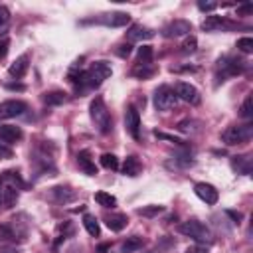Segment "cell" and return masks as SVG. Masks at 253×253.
<instances>
[{"mask_svg": "<svg viewBox=\"0 0 253 253\" xmlns=\"http://www.w3.org/2000/svg\"><path fill=\"white\" fill-rule=\"evenodd\" d=\"M16 202H18V188H14V186H2V206L4 208H14L16 206Z\"/></svg>", "mask_w": 253, "mask_h": 253, "instance_id": "obj_21", "label": "cell"}, {"mask_svg": "<svg viewBox=\"0 0 253 253\" xmlns=\"http://www.w3.org/2000/svg\"><path fill=\"white\" fill-rule=\"evenodd\" d=\"M125 128L134 140L140 138V115H138L136 107H132V105H128L125 111Z\"/></svg>", "mask_w": 253, "mask_h": 253, "instance_id": "obj_8", "label": "cell"}, {"mask_svg": "<svg viewBox=\"0 0 253 253\" xmlns=\"http://www.w3.org/2000/svg\"><path fill=\"white\" fill-rule=\"evenodd\" d=\"M162 210H164L162 206H144V208H138L136 213H138V215H144V217H154V215H158Z\"/></svg>", "mask_w": 253, "mask_h": 253, "instance_id": "obj_32", "label": "cell"}, {"mask_svg": "<svg viewBox=\"0 0 253 253\" xmlns=\"http://www.w3.org/2000/svg\"><path fill=\"white\" fill-rule=\"evenodd\" d=\"M196 47H198V40L194 36H188L184 40V43H182V53H194Z\"/></svg>", "mask_w": 253, "mask_h": 253, "instance_id": "obj_33", "label": "cell"}, {"mask_svg": "<svg viewBox=\"0 0 253 253\" xmlns=\"http://www.w3.org/2000/svg\"><path fill=\"white\" fill-rule=\"evenodd\" d=\"M243 69H245V61H241V59H237V57L225 55V57H221V59L217 61V73H221V81H223L225 77H231V75L241 73Z\"/></svg>", "mask_w": 253, "mask_h": 253, "instance_id": "obj_6", "label": "cell"}, {"mask_svg": "<svg viewBox=\"0 0 253 253\" xmlns=\"http://www.w3.org/2000/svg\"><path fill=\"white\" fill-rule=\"evenodd\" d=\"M241 113V117L243 119H251L253 117V95H247L245 97V101H243V105H241V109H239Z\"/></svg>", "mask_w": 253, "mask_h": 253, "instance_id": "obj_31", "label": "cell"}, {"mask_svg": "<svg viewBox=\"0 0 253 253\" xmlns=\"http://www.w3.org/2000/svg\"><path fill=\"white\" fill-rule=\"evenodd\" d=\"M8 45H10L8 40H0V57H4L8 53Z\"/></svg>", "mask_w": 253, "mask_h": 253, "instance_id": "obj_40", "label": "cell"}, {"mask_svg": "<svg viewBox=\"0 0 253 253\" xmlns=\"http://www.w3.org/2000/svg\"><path fill=\"white\" fill-rule=\"evenodd\" d=\"M140 247H142V239L138 235H132V237H126V241H123L121 253H136Z\"/></svg>", "mask_w": 253, "mask_h": 253, "instance_id": "obj_24", "label": "cell"}, {"mask_svg": "<svg viewBox=\"0 0 253 253\" xmlns=\"http://www.w3.org/2000/svg\"><path fill=\"white\" fill-rule=\"evenodd\" d=\"M28 67H30V57L24 53V55H20V57L8 67V73H10L12 77H24L26 71H28Z\"/></svg>", "mask_w": 253, "mask_h": 253, "instance_id": "obj_18", "label": "cell"}, {"mask_svg": "<svg viewBox=\"0 0 253 253\" xmlns=\"http://www.w3.org/2000/svg\"><path fill=\"white\" fill-rule=\"evenodd\" d=\"M251 136H253V126H251V125H241V126H227V128L221 132V140H223V144H227V146H233V144H241V142H247Z\"/></svg>", "mask_w": 253, "mask_h": 253, "instance_id": "obj_4", "label": "cell"}, {"mask_svg": "<svg viewBox=\"0 0 253 253\" xmlns=\"http://www.w3.org/2000/svg\"><path fill=\"white\" fill-rule=\"evenodd\" d=\"M105 223H107V227H109L111 231H123V229L126 227L128 219H126L125 213H111V215L105 217Z\"/></svg>", "mask_w": 253, "mask_h": 253, "instance_id": "obj_19", "label": "cell"}, {"mask_svg": "<svg viewBox=\"0 0 253 253\" xmlns=\"http://www.w3.org/2000/svg\"><path fill=\"white\" fill-rule=\"evenodd\" d=\"M83 225H85V229H87V233H89L91 237H99L101 227H99V221H97L95 215L85 213V215H83Z\"/></svg>", "mask_w": 253, "mask_h": 253, "instance_id": "obj_23", "label": "cell"}, {"mask_svg": "<svg viewBox=\"0 0 253 253\" xmlns=\"http://www.w3.org/2000/svg\"><path fill=\"white\" fill-rule=\"evenodd\" d=\"M51 194H53L55 202H59V204H67V202L75 200V192L67 186H55V188H51Z\"/></svg>", "mask_w": 253, "mask_h": 253, "instance_id": "obj_20", "label": "cell"}, {"mask_svg": "<svg viewBox=\"0 0 253 253\" xmlns=\"http://www.w3.org/2000/svg\"><path fill=\"white\" fill-rule=\"evenodd\" d=\"M154 38V30L142 26V24H134L128 28L126 32V40L128 42H146V40H152Z\"/></svg>", "mask_w": 253, "mask_h": 253, "instance_id": "obj_13", "label": "cell"}, {"mask_svg": "<svg viewBox=\"0 0 253 253\" xmlns=\"http://www.w3.org/2000/svg\"><path fill=\"white\" fill-rule=\"evenodd\" d=\"M154 73H156V65H154V63H150V65H138V63H136V67L132 69V75L138 77V79H148V77H152Z\"/></svg>", "mask_w": 253, "mask_h": 253, "instance_id": "obj_25", "label": "cell"}, {"mask_svg": "<svg viewBox=\"0 0 253 253\" xmlns=\"http://www.w3.org/2000/svg\"><path fill=\"white\" fill-rule=\"evenodd\" d=\"M95 202L103 208H115L117 206V198L107 194V192H95Z\"/></svg>", "mask_w": 253, "mask_h": 253, "instance_id": "obj_27", "label": "cell"}, {"mask_svg": "<svg viewBox=\"0 0 253 253\" xmlns=\"http://www.w3.org/2000/svg\"><path fill=\"white\" fill-rule=\"evenodd\" d=\"M12 156H14V152L10 148H6V146L0 144V158H12Z\"/></svg>", "mask_w": 253, "mask_h": 253, "instance_id": "obj_39", "label": "cell"}, {"mask_svg": "<svg viewBox=\"0 0 253 253\" xmlns=\"http://www.w3.org/2000/svg\"><path fill=\"white\" fill-rule=\"evenodd\" d=\"M6 89H10V91H24L26 87H24L22 83H8V85H6Z\"/></svg>", "mask_w": 253, "mask_h": 253, "instance_id": "obj_42", "label": "cell"}, {"mask_svg": "<svg viewBox=\"0 0 253 253\" xmlns=\"http://www.w3.org/2000/svg\"><path fill=\"white\" fill-rule=\"evenodd\" d=\"M152 57H154V51H152L150 45L138 47V65H150L152 63Z\"/></svg>", "mask_w": 253, "mask_h": 253, "instance_id": "obj_28", "label": "cell"}, {"mask_svg": "<svg viewBox=\"0 0 253 253\" xmlns=\"http://www.w3.org/2000/svg\"><path fill=\"white\" fill-rule=\"evenodd\" d=\"M24 132L20 126L16 125H0V140H4L6 144H16L18 140H22Z\"/></svg>", "mask_w": 253, "mask_h": 253, "instance_id": "obj_14", "label": "cell"}, {"mask_svg": "<svg viewBox=\"0 0 253 253\" xmlns=\"http://www.w3.org/2000/svg\"><path fill=\"white\" fill-rule=\"evenodd\" d=\"M152 103L156 107V111H172L176 105H178V97L174 93L172 87L168 85H162L154 91V97H152Z\"/></svg>", "mask_w": 253, "mask_h": 253, "instance_id": "obj_5", "label": "cell"}, {"mask_svg": "<svg viewBox=\"0 0 253 253\" xmlns=\"http://www.w3.org/2000/svg\"><path fill=\"white\" fill-rule=\"evenodd\" d=\"M178 231L186 237H192L194 241L198 243H204V245H211L213 243V233L210 231V227L198 219H188L184 223L178 225Z\"/></svg>", "mask_w": 253, "mask_h": 253, "instance_id": "obj_1", "label": "cell"}, {"mask_svg": "<svg viewBox=\"0 0 253 253\" xmlns=\"http://www.w3.org/2000/svg\"><path fill=\"white\" fill-rule=\"evenodd\" d=\"M107 249H109V245H101V247H99V253H105Z\"/></svg>", "mask_w": 253, "mask_h": 253, "instance_id": "obj_45", "label": "cell"}, {"mask_svg": "<svg viewBox=\"0 0 253 253\" xmlns=\"http://www.w3.org/2000/svg\"><path fill=\"white\" fill-rule=\"evenodd\" d=\"M0 204H2V182H0Z\"/></svg>", "mask_w": 253, "mask_h": 253, "instance_id": "obj_46", "label": "cell"}, {"mask_svg": "<svg viewBox=\"0 0 253 253\" xmlns=\"http://www.w3.org/2000/svg\"><path fill=\"white\" fill-rule=\"evenodd\" d=\"M186 253H208V249L202 247V245H194V247H188Z\"/></svg>", "mask_w": 253, "mask_h": 253, "instance_id": "obj_41", "label": "cell"}, {"mask_svg": "<svg viewBox=\"0 0 253 253\" xmlns=\"http://www.w3.org/2000/svg\"><path fill=\"white\" fill-rule=\"evenodd\" d=\"M178 101H184V103H190V105H198L200 103V91L192 85V83H186V81H178L176 83V89H174Z\"/></svg>", "mask_w": 253, "mask_h": 253, "instance_id": "obj_7", "label": "cell"}, {"mask_svg": "<svg viewBox=\"0 0 253 253\" xmlns=\"http://www.w3.org/2000/svg\"><path fill=\"white\" fill-rule=\"evenodd\" d=\"M154 136H156V138H164V140H168V142H174V144H178V146L184 144V140H180V138H176V136H172V134H166V132L154 130Z\"/></svg>", "mask_w": 253, "mask_h": 253, "instance_id": "obj_35", "label": "cell"}, {"mask_svg": "<svg viewBox=\"0 0 253 253\" xmlns=\"http://www.w3.org/2000/svg\"><path fill=\"white\" fill-rule=\"evenodd\" d=\"M130 51H132L130 43H121V45H119V49H117V53H119L121 57H128V55H130Z\"/></svg>", "mask_w": 253, "mask_h": 253, "instance_id": "obj_37", "label": "cell"}, {"mask_svg": "<svg viewBox=\"0 0 253 253\" xmlns=\"http://www.w3.org/2000/svg\"><path fill=\"white\" fill-rule=\"evenodd\" d=\"M231 166L239 174H249L251 172V158L249 156H233L231 158Z\"/></svg>", "mask_w": 253, "mask_h": 253, "instance_id": "obj_22", "label": "cell"}, {"mask_svg": "<svg viewBox=\"0 0 253 253\" xmlns=\"http://www.w3.org/2000/svg\"><path fill=\"white\" fill-rule=\"evenodd\" d=\"M26 109H28V105H26L24 101H16V99L2 101V103H0V119H14V117H20Z\"/></svg>", "mask_w": 253, "mask_h": 253, "instance_id": "obj_10", "label": "cell"}, {"mask_svg": "<svg viewBox=\"0 0 253 253\" xmlns=\"http://www.w3.org/2000/svg\"><path fill=\"white\" fill-rule=\"evenodd\" d=\"M101 166L107 168V170H119V158H117L115 154L105 152V154L101 156Z\"/></svg>", "mask_w": 253, "mask_h": 253, "instance_id": "obj_29", "label": "cell"}, {"mask_svg": "<svg viewBox=\"0 0 253 253\" xmlns=\"http://www.w3.org/2000/svg\"><path fill=\"white\" fill-rule=\"evenodd\" d=\"M0 253H20V249H18V247H14V245H6V247H2V249H0Z\"/></svg>", "mask_w": 253, "mask_h": 253, "instance_id": "obj_44", "label": "cell"}, {"mask_svg": "<svg viewBox=\"0 0 253 253\" xmlns=\"http://www.w3.org/2000/svg\"><path fill=\"white\" fill-rule=\"evenodd\" d=\"M123 174L125 176H130V178H134V176H138L140 172H142V162L138 160V156H134V154H130V156H126L125 158V162H123Z\"/></svg>", "mask_w": 253, "mask_h": 253, "instance_id": "obj_16", "label": "cell"}, {"mask_svg": "<svg viewBox=\"0 0 253 253\" xmlns=\"http://www.w3.org/2000/svg\"><path fill=\"white\" fill-rule=\"evenodd\" d=\"M43 103L45 105H61V103H65V93L63 91H47V93H43Z\"/></svg>", "mask_w": 253, "mask_h": 253, "instance_id": "obj_26", "label": "cell"}, {"mask_svg": "<svg viewBox=\"0 0 253 253\" xmlns=\"http://www.w3.org/2000/svg\"><path fill=\"white\" fill-rule=\"evenodd\" d=\"M77 164H79V168H81L87 176H95V174H97V166H95V162H93L89 150H81V152L77 154Z\"/></svg>", "mask_w": 253, "mask_h": 253, "instance_id": "obj_17", "label": "cell"}, {"mask_svg": "<svg viewBox=\"0 0 253 253\" xmlns=\"http://www.w3.org/2000/svg\"><path fill=\"white\" fill-rule=\"evenodd\" d=\"M113 75V69L107 61H95L87 71H85V87H99L105 79Z\"/></svg>", "mask_w": 253, "mask_h": 253, "instance_id": "obj_3", "label": "cell"}, {"mask_svg": "<svg viewBox=\"0 0 253 253\" xmlns=\"http://www.w3.org/2000/svg\"><path fill=\"white\" fill-rule=\"evenodd\" d=\"M95 22L103 24V26H111V28H121L130 22V16L126 12H111V14H103L99 18H95Z\"/></svg>", "mask_w": 253, "mask_h": 253, "instance_id": "obj_11", "label": "cell"}, {"mask_svg": "<svg viewBox=\"0 0 253 253\" xmlns=\"http://www.w3.org/2000/svg\"><path fill=\"white\" fill-rule=\"evenodd\" d=\"M198 8H200L202 12H213V10L217 8V4H215V2H206V0H200V2H198Z\"/></svg>", "mask_w": 253, "mask_h": 253, "instance_id": "obj_36", "label": "cell"}, {"mask_svg": "<svg viewBox=\"0 0 253 253\" xmlns=\"http://www.w3.org/2000/svg\"><path fill=\"white\" fill-rule=\"evenodd\" d=\"M251 12H253V4H243L241 8H237V14H243V16H247Z\"/></svg>", "mask_w": 253, "mask_h": 253, "instance_id": "obj_38", "label": "cell"}, {"mask_svg": "<svg viewBox=\"0 0 253 253\" xmlns=\"http://www.w3.org/2000/svg\"><path fill=\"white\" fill-rule=\"evenodd\" d=\"M237 49L243 53H251L253 51V40L251 38H241L237 40Z\"/></svg>", "mask_w": 253, "mask_h": 253, "instance_id": "obj_34", "label": "cell"}, {"mask_svg": "<svg viewBox=\"0 0 253 253\" xmlns=\"http://www.w3.org/2000/svg\"><path fill=\"white\" fill-rule=\"evenodd\" d=\"M194 192H196V196H198L202 202H206V204H210V206H213V204L217 202V198H219V192L215 190V186L206 184V182H198V184L194 186Z\"/></svg>", "mask_w": 253, "mask_h": 253, "instance_id": "obj_12", "label": "cell"}, {"mask_svg": "<svg viewBox=\"0 0 253 253\" xmlns=\"http://www.w3.org/2000/svg\"><path fill=\"white\" fill-rule=\"evenodd\" d=\"M10 20H12V16H10V10L6 8V6H2L0 4V36L8 30V26H10Z\"/></svg>", "mask_w": 253, "mask_h": 253, "instance_id": "obj_30", "label": "cell"}, {"mask_svg": "<svg viewBox=\"0 0 253 253\" xmlns=\"http://www.w3.org/2000/svg\"><path fill=\"white\" fill-rule=\"evenodd\" d=\"M89 115H91V121L95 123V126L99 128V132H109L111 130V115H109V109L103 101V97H95L89 105Z\"/></svg>", "mask_w": 253, "mask_h": 253, "instance_id": "obj_2", "label": "cell"}, {"mask_svg": "<svg viewBox=\"0 0 253 253\" xmlns=\"http://www.w3.org/2000/svg\"><path fill=\"white\" fill-rule=\"evenodd\" d=\"M190 32H192V24L188 20H172L162 28L164 38H180V36H188Z\"/></svg>", "mask_w": 253, "mask_h": 253, "instance_id": "obj_9", "label": "cell"}, {"mask_svg": "<svg viewBox=\"0 0 253 253\" xmlns=\"http://www.w3.org/2000/svg\"><path fill=\"white\" fill-rule=\"evenodd\" d=\"M227 215H231L235 223H239V221H241V217H243V215H241L239 211H233V210H227Z\"/></svg>", "mask_w": 253, "mask_h": 253, "instance_id": "obj_43", "label": "cell"}, {"mask_svg": "<svg viewBox=\"0 0 253 253\" xmlns=\"http://www.w3.org/2000/svg\"><path fill=\"white\" fill-rule=\"evenodd\" d=\"M229 28H233V24L227 22L225 18H221V16H208L202 22L204 32H217V30H229Z\"/></svg>", "mask_w": 253, "mask_h": 253, "instance_id": "obj_15", "label": "cell"}]
</instances>
